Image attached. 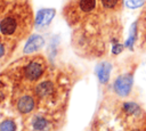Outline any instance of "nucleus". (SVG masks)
<instances>
[{"label":"nucleus","mask_w":146,"mask_h":131,"mask_svg":"<svg viewBox=\"0 0 146 131\" xmlns=\"http://www.w3.org/2000/svg\"><path fill=\"white\" fill-rule=\"evenodd\" d=\"M112 110L114 123L106 131H146V110L138 101H116Z\"/></svg>","instance_id":"1"},{"label":"nucleus","mask_w":146,"mask_h":131,"mask_svg":"<svg viewBox=\"0 0 146 131\" xmlns=\"http://www.w3.org/2000/svg\"><path fill=\"white\" fill-rule=\"evenodd\" d=\"M27 7L25 2L22 3H16L14 6V9L11 13H8L1 21H0V31L3 35L10 36L14 35L18 28L22 26L24 19H27Z\"/></svg>","instance_id":"2"},{"label":"nucleus","mask_w":146,"mask_h":131,"mask_svg":"<svg viewBox=\"0 0 146 131\" xmlns=\"http://www.w3.org/2000/svg\"><path fill=\"white\" fill-rule=\"evenodd\" d=\"M133 82V71L125 72L121 75H119L114 83H113V90L119 97H128Z\"/></svg>","instance_id":"3"},{"label":"nucleus","mask_w":146,"mask_h":131,"mask_svg":"<svg viewBox=\"0 0 146 131\" xmlns=\"http://www.w3.org/2000/svg\"><path fill=\"white\" fill-rule=\"evenodd\" d=\"M97 9H99L97 0H74L72 3V14L76 18L90 17Z\"/></svg>","instance_id":"4"},{"label":"nucleus","mask_w":146,"mask_h":131,"mask_svg":"<svg viewBox=\"0 0 146 131\" xmlns=\"http://www.w3.org/2000/svg\"><path fill=\"white\" fill-rule=\"evenodd\" d=\"M137 28V35H138V42L141 50L146 51V2L139 14V17L136 23Z\"/></svg>","instance_id":"5"},{"label":"nucleus","mask_w":146,"mask_h":131,"mask_svg":"<svg viewBox=\"0 0 146 131\" xmlns=\"http://www.w3.org/2000/svg\"><path fill=\"white\" fill-rule=\"evenodd\" d=\"M99 10L106 14H120L123 7V0H97Z\"/></svg>","instance_id":"6"},{"label":"nucleus","mask_w":146,"mask_h":131,"mask_svg":"<svg viewBox=\"0 0 146 131\" xmlns=\"http://www.w3.org/2000/svg\"><path fill=\"white\" fill-rule=\"evenodd\" d=\"M43 73V66L40 62H36V60H32L25 68V76L33 81V80H36L39 79Z\"/></svg>","instance_id":"7"},{"label":"nucleus","mask_w":146,"mask_h":131,"mask_svg":"<svg viewBox=\"0 0 146 131\" xmlns=\"http://www.w3.org/2000/svg\"><path fill=\"white\" fill-rule=\"evenodd\" d=\"M43 43H44V41H43L42 36H40V35H33V36H31V38L29 39L27 43L25 44V47H24V52H25V54L33 52V51L40 49V48L43 46Z\"/></svg>","instance_id":"8"},{"label":"nucleus","mask_w":146,"mask_h":131,"mask_svg":"<svg viewBox=\"0 0 146 131\" xmlns=\"http://www.w3.org/2000/svg\"><path fill=\"white\" fill-rule=\"evenodd\" d=\"M54 16H55L54 9H42L38 13L35 23L38 26H44V25L49 24V22L52 19Z\"/></svg>","instance_id":"9"},{"label":"nucleus","mask_w":146,"mask_h":131,"mask_svg":"<svg viewBox=\"0 0 146 131\" xmlns=\"http://www.w3.org/2000/svg\"><path fill=\"white\" fill-rule=\"evenodd\" d=\"M33 107H34V101L30 96H24L18 100L17 108L21 113H24V114L30 113L33 109Z\"/></svg>","instance_id":"10"},{"label":"nucleus","mask_w":146,"mask_h":131,"mask_svg":"<svg viewBox=\"0 0 146 131\" xmlns=\"http://www.w3.org/2000/svg\"><path fill=\"white\" fill-rule=\"evenodd\" d=\"M97 75H98V79L102 83H106L108 77H110V73H111V64L104 62L102 64L98 65L97 67Z\"/></svg>","instance_id":"11"},{"label":"nucleus","mask_w":146,"mask_h":131,"mask_svg":"<svg viewBox=\"0 0 146 131\" xmlns=\"http://www.w3.org/2000/svg\"><path fill=\"white\" fill-rule=\"evenodd\" d=\"M52 89H54L52 83L49 82V81H46V82L40 83V84L36 87L35 92H36L40 97H46V96H48L49 93L52 92Z\"/></svg>","instance_id":"12"},{"label":"nucleus","mask_w":146,"mask_h":131,"mask_svg":"<svg viewBox=\"0 0 146 131\" xmlns=\"http://www.w3.org/2000/svg\"><path fill=\"white\" fill-rule=\"evenodd\" d=\"M15 130H16V126L13 121L6 120L0 124V131H15Z\"/></svg>","instance_id":"13"},{"label":"nucleus","mask_w":146,"mask_h":131,"mask_svg":"<svg viewBox=\"0 0 146 131\" xmlns=\"http://www.w3.org/2000/svg\"><path fill=\"white\" fill-rule=\"evenodd\" d=\"M46 125H47V121L43 117H40L39 116V117H35L33 120V126L36 130H42V129L46 128Z\"/></svg>","instance_id":"14"},{"label":"nucleus","mask_w":146,"mask_h":131,"mask_svg":"<svg viewBox=\"0 0 146 131\" xmlns=\"http://www.w3.org/2000/svg\"><path fill=\"white\" fill-rule=\"evenodd\" d=\"M140 5H141V0H129L128 1V6L130 8H136Z\"/></svg>","instance_id":"15"},{"label":"nucleus","mask_w":146,"mask_h":131,"mask_svg":"<svg viewBox=\"0 0 146 131\" xmlns=\"http://www.w3.org/2000/svg\"><path fill=\"white\" fill-rule=\"evenodd\" d=\"M3 54H5V47H3V44L0 42V57H2Z\"/></svg>","instance_id":"16"}]
</instances>
